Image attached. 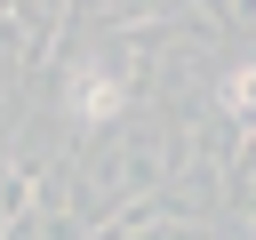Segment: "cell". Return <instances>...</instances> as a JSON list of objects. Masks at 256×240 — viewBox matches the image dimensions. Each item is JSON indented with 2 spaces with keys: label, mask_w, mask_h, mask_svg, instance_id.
<instances>
[{
  "label": "cell",
  "mask_w": 256,
  "mask_h": 240,
  "mask_svg": "<svg viewBox=\"0 0 256 240\" xmlns=\"http://www.w3.org/2000/svg\"><path fill=\"white\" fill-rule=\"evenodd\" d=\"M24 200H32V168H8V184H0V224H16Z\"/></svg>",
  "instance_id": "3"
},
{
  "label": "cell",
  "mask_w": 256,
  "mask_h": 240,
  "mask_svg": "<svg viewBox=\"0 0 256 240\" xmlns=\"http://www.w3.org/2000/svg\"><path fill=\"white\" fill-rule=\"evenodd\" d=\"M224 112H232L240 128H256V64H240V72L224 80Z\"/></svg>",
  "instance_id": "2"
},
{
  "label": "cell",
  "mask_w": 256,
  "mask_h": 240,
  "mask_svg": "<svg viewBox=\"0 0 256 240\" xmlns=\"http://www.w3.org/2000/svg\"><path fill=\"white\" fill-rule=\"evenodd\" d=\"M120 112H128V80H120L112 64H96V56L72 64V80H64V120H72L80 136H96V128L120 120Z\"/></svg>",
  "instance_id": "1"
}]
</instances>
